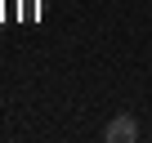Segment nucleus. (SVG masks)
Listing matches in <instances>:
<instances>
[{"label":"nucleus","mask_w":152,"mask_h":143,"mask_svg":"<svg viewBox=\"0 0 152 143\" xmlns=\"http://www.w3.org/2000/svg\"><path fill=\"white\" fill-rule=\"evenodd\" d=\"M103 139H107V143H130V139H139V121L125 112V116H116V121L103 130Z\"/></svg>","instance_id":"nucleus-1"}]
</instances>
